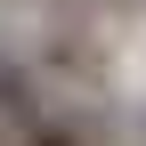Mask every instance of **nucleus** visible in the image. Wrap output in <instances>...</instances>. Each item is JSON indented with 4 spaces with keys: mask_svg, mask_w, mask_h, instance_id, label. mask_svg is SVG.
Instances as JSON below:
<instances>
[{
    "mask_svg": "<svg viewBox=\"0 0 146 146\" xmlns=\"http://www.w3.org/2000/svg\"><path fill=\"white\" fill-rule=\"evenodd\" d=\"M16 146H89V138L73 130V122H49V114H41V122H33V130L16 138Z\"/></svg>",
    "mask_w": 146,
    "mask_h": 146,
    "instance_id": "f257e3e1",
    "label": "nucleus"
}]
</instances>
